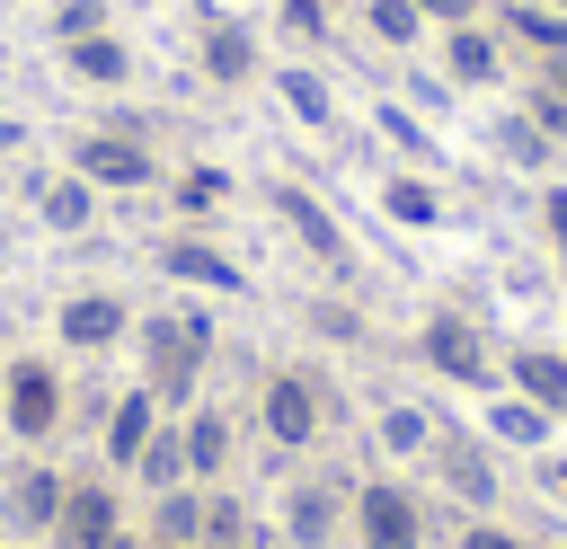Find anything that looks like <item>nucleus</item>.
<instances>
[{"label": "nucleus", "mask_w": 567, "mask_h": 549, "mask_svg": "<svg viewBox=\"0 0 567 549\" xmlns=\"http://www.w3.org/2000/svg\"><path fill=\"white\" fill-rule=\"evenodd\" d=\"M133 345H142V390L186 416L204 398V372H213V310L204 301H177V310H133Z\"/></svg>", "instance_id": "1"}, {"label": "nucleus", "mask_w": 567, "mask_h": 549, "mask_svg": "<svg viewBox=\"0 0 567 549\" xmlns=\"http://www.w3.org/2000/svg\"><path fill=\"white\" fill-rule=\"evenodd\" d=\"M328 416H337V390H328V372H310V363H266V372H257V434H266L284 460L319 452Z\"/></svg>", "instance_id": "2"}, {"label": "nucleus", "mask_w": 567, "mask_h": 549, "mask_svg": "<svg viewBox=\"0 0 567 549\" xmlns=\"http://www.w3.org/2000/svg\"><path fill=\"white\" fill-rule=\"evenodd\" d=\"M0 425H9V443L44 452L71 425V372L53 354H0Z\"/></svg>", "instance_id": "3"}, {"label": "nucleus", "mask_w": 567, "mask_h": 549, "mask_svg": "<svg viewBox=\"0 0 567 549\" xmlns=\"http://www.w3.org/2000/svg\"><path fill=\"white\" fill-rule=\"evenodd\" d=\"M346 540H354V549H425V540H434L425 487H408L399 469L354 478V496H346Z\"/></svg>", "instance_id": "4"}, {"label": "nucleus", "mask_w": 567, "mask_h": 549, "mask_svg": "<svg viewBox=\"0 0 567 549\" xmlns=\"http://www.w3.org/2000/svg\"><path fill=\"white\" fill-rule=\"evenodd\" d=\"M416 363H425L434 381H461V390H496V345H487V328H478L461 301H434V310L416 319Z\"/></svg>", "instance_id": "5"}, {"label": "nucleus", "mask_w": 567, "mask_h": 549, "mask_svg": "<svg viewBox=\"0 0 567 549\" xmlns=\"http://www.w3.org/2000/svg\"><path fill=\"white\" fill-rule=\"evenodd\" d=\"M266 213H275V221L292 230V248H301V257H310L319 274L354 283V239H346V221H337V213H328V204H319V195H310L301 177H275V186H266Z\"/></svg>", "instance_id": "6"}, {"label": "nucleus", "mask_w": 567, "mask_h": 549, "mask_svg": "<svg viewBox=\"0 0 567 549\" xmlns=\"http://www.w3.org/2000/svg\"><path fill=\"white\" fill-rule=\"evenodd\" d=\"M425 478H434L461 514H496V505H505V478H496V443H487V434L443 425L434 452H425Z\"/></svg>", "instance_id": "7"}, {"label": "nucleus", "mask_w": 567, "mask_h": 549, "mask_svg": "<svg viewBox=\"0 0 567 549\" xmlns=\"http://www.w3.org/2000/svg\"><path fill=\"white\" fill-rule=\"evenodd\" d=\"M151 266L168 283H186V292H213V301H239L248 292V266L230 248H213V230H195V221H177L168 239H151Z\"/></svg>", "instance_id": "8"}, {"label": "nucleus", "mask_w": 567, "mask_h": 549, "mask_svg": "<svg viewBox=\"0 0 567 549\" xmlns=\"http://www.w3.org/2000/svg\"><path fill=\"white\" fill-rule=\"evenodd\" d=\"M124 522H133V514H124V478H115V469H71V487H62V522H53V549H106Z\"/></svg>", "instance_id": "9"}, {"label": "nucleus", "mask_w": 567, "mask_h": 549, "mask_svg": "<svg viewBox=\"0 0 567 549\" xmlns=\"http://www.w3.org/2000/svg\"><path fill=\"white\" fill-rule=\"evenodd\" d=\"M195 71H204L213 89H257V80H266V35H257L248 18H230V9H213V0H204V27H195Z\"/></svg>", "instance_id": "10"}, {"label": "nucleus", "mask_w": 567, "mask_h": 549, "mask_svg": "<svg viewBox=\"0 0 567 549\" xmlns=\"http://www.w3.org/2000/svg\"><path fill=\"white\" fill-rule=\"evenodd\" d=\"M71 177H89L97 195H142V186H159V151H151V142H133V133L89 124V133L71 142Z\"/></svg>", "instance_id": "11"}, {"label": "nucleus", "mask_w": 567, "mask_h": 549, "mask_svg": "<svg viewBox=\"0 0 567 549\" xmlns=\"http://www.w3.org/2000/svg\"><path fill=\"white\" fill-rule=\"evenodd\" d=\"M62 487H71V469L44 460V452H27V460L9 469V487H0V531H9V540H53Z\"/></svg>", "instance_id": "12"}, {"label": "nucleus", "mask_w": 567, "mask_h": 549, "mask_svg": "<svg viewBox=\"0 0 567 549\" xmlns=\"http://www.w3.org/2000/svg\"><path fill=\"white\" fill-rule=\"evenodd\" d=\"M53 336H62V354H115V345H133V301H124V292H106V283L62 292Z\"/></svg>", "instance_id": "13"}, {"label": "nucleus", "mask_w": 567, "mask_h": 549, "mask_svg": "<svg viewBox=\"0 0 567 549\" xmlns=\"http://www.w3.org/2000/svg\"><path fill=\"white\" fill-rule=\"evenodd\" d=\"M346 478H328V469H310V478H292L284 487V505H275V531H284V549H328L337 531H346Z\"/></svg>", "instance_id": "14"}, {"label": "nucleus", "mask_w": 567, "mask_h": 549, "mask_svg": "<svg viewBox=\"0 0 567 549\" xmlns=\"http://www.w3.org/2000/svg\"><path fill=\"white\" fill-rule=\"evenodd\" d=\"M168 425V407L142 390V381H124L115 398H106V416H97V469H115V478H133V460H142V443Z\"/></svg>", "instance_id": "15"}, {"label": "nucleus", "mask_w": 567, "mask_h": 549, "mask_svg": "<svg viewBox=\"0 0 567 549\" xmlns=\"http://www.w3.org/2000/svg\"><path fill=\"white\" fill-rule=\"evenodd\" d=\"M177 443H186V478H195V487H230V469H239V416H230V407L195 398V407L177 416Z\"/></svg>", "instance_id": "16"}, {"label": "nucleus", "mask_w": 567, "mask_h": 549, "mask_svg": "<svg viewBox=\"0 0 567 549\" xmlns=\"http://www.w3.org/2000/svg\"><path fill=\"white\" fill-rule=\"evenodd\" d=\"M434 62H443L452 89H496L514 53H505V35L487 18H470V27H434Z\"/></svg>", "instance_id": "17"}, {"label": "nucleus", "mask_w": 567, "mask_h": 549, "mask_svg": "<svg viewBox=\"0 0 567 549\" xmlns=\"http://www.w3.org/2000/svg\"><path fill=\"white\" fill-rule=\"evenodd\" d=\"M496 381L523 390V398L567 434V354H558V345H505V354H496Z\"/></svg>", "instance_id": "18"}, {"label": "nucleus", "mask_w": 567, "mask_h": 549, "mask_svg": "<svg viewBox=\"0 0 567 549\" xmlns=\"http://www.w3.org/2000/svg\"><path fill=\"white\" fill-rule=\"evenodd\" d=\"M487 27L505 35V53H532V62L567 53V9H540V0H496V9H487Z\"/></svg>", "instance_id": "19"}, {"label": "nucleus", "mask_w": 567, "mask_h": 549, "mask_svg": "<svg viewBox=\"0 0 567 549\" xmlns=\"http://www.w3.org/2000/svg\"><path fill=\"white\" fill-rule=\"evenodd\" d=\"M478 434H487L496 452H523V460L558 443V425H549V416H540L523 390H487V425H478Z\"/></svg>", "instance_id": "20"}, {"label": "nucleus", "mask_w": 567, "mask_h": 549, "mask_svg": "<svg viewBox=\"0 0 567 549\" xmlns=\"http://www.w3.org/2000/svg\"><path fill=\"white\" fill-rule=\"evenodd\" d=\"M487 151H496L505 168H523V177H549V168H558V142H549L523 106H496V115H487Z\"/></svg>", "instance_id": "21"}, {"label": "nucleus", "mask_w": 567, "mask_h": 549, "mask_svg": "<svg viewBox=\"0 0 567 549\" xmlns=\"http://www.w3.org/2000/svg\"><path fill=\"white\" fill-rule=\"evenodd\" d=\"M142 540H151V549H204V487L142 496Z\"/></svg>", "instance_id": "22"}, {"label": "nucleus", "mask_w": 567, "mask_h": 549, "mask_svg": "<svg viewBox=\"0 0 567 549\" xmlns=\"http://www.w3.org/2000/svg\"><path fill=\"white\" fill-rule=\"evenodd\" d=\"M62 53V71L80 80V89H124L133 80V44L106 27V35H71V44H53Z\"/></svg>", "instance_id": "23"}, {"label": "nucleus", "mask_w": 567, "mask_h": 549, "mask_svg": "<svg viewBox=\"0 0 567 549\" xmlns=\"http://www.w3.org/2000/svg\"><path fill=\"white\" fill-rule=\"evenodd\" d=\"M230 195H239V177H230L221 159H186V168H168V204H177V221H195V230H204Z\"/></svg>", "instance_id": "24"}, {"label": "nucleus", "mask_w": 567, "mask_h": 549, "mask_svg": "<svg viewBox=\"0 0 567 549\" xmlns=\"http://www.w3.org/2000/svg\"><path fill=\"white\" fill-rule=\"evenodd\" d=\"M35 221H44V230H62V239L97 230V186H89V177H71V168L35 177Z\"/></svg>", "instance_id": "25"}, {"label": "nucleus", "mask_w": 567, "mask_h": 549, "mask_svg": "<svg viewBox=\"0 0 567 549\" xmlns=\"http://www.w3.org/2000/svg\"><path fill=\"white\" fill-rule=\"evenodd\" d=\"M434 434H443V416H434V407H416V398H390V407L372 416L381 460H425V452H434Z\"/></svg>", "instance_id": "26"}, {"label": "nucleus", "mask_w": 567, "mask_h": 549, "mask_svg": "<svg viewBox=\"0 0 567 549\" xmlns=\"http://www.w3.org/2000/svg\"><path fill=\"white\" fill-rule=\"evenodd\" d=\"M275 89H284V115H292L301 133H337V89H328L310 62H284V71H275Z\"/></svg>", "instance_id": "27"}, {"label": "nucleus", "mask_w": 567, "mask_h": 549, "mask_svg": "<svg viewBox=\"0 0 567 549\" xmlns=\"http://www.w3.org/2000/svg\"><path fill=\"white\" fill-rule=\"evenodd\" d=\"M381 213H390L399 230H434V221H443V186H434L425 168H390V177H381Z\"/></svg>", "instance_id": "28"}, {"label": "nucleus", "mask_w": 567, "mask_h": 549, "mask_svg": "<svg viewBox=\"0 0 567 549\" xmlns=\"http://www.w3.org/2000/svg\"><path fill=\"white\" fill-rule=\"evenodd\" d=\"M133 487H142V496H168V487H195V478H186V443H177V416H168V425H159V434L142 443V460H133Z\"/></svg>", "instance_id": "29"}, {"label": "nucleus", "mask_w": 567, "mask_h": 549, "mask_svg": "<svg viewBox=\"0 0 567 549\" xmlns=\"http://www.w3.org/2000/svg\"><path fill=\"white\" fill-rule=\"evenodd\" d=\"M363 35H372L381 53H416L434 27L416 18V0H363Z\"/></svg>", "instance_id": "30"}, {"label": "nucleus", "mask_w": 567, "mask_h": 549, "mask_svg": "<svg viewBox=\"0 0 567 549\" xmlns=\"http://www.w3.org/2000/svg\"><path fill=\"white\" fill-rule=\"evenodd\" d=\"M248 531H257L248 496L239 487H204V549H248Z\"/></svg>", "instance_id": "31"}, {"label": "nucleus", "mask_w": 567, "mask_h": 549, "mask_svg": "<svg viewBox=\"0 0 567 549\" xmlns=\"http://www.w3.org/2000/svg\"><path fill=\"white\" fill-rule=\"evenodd\" d=\"M372 124H381V142H390L408 168H425V177H434V133H425V124H416L399 97H381V106H372Z\"/></svg>", "instance_id": "32"}, {"label": "nucleus", "mask_w": 567, "mask_h": 549, "mask_svg": "<svg viewBox=\"0 0 567 549\" xmlns=\"http://www.w3.org/2000/svg\"><path fill=\"white\" fill-rule=\"evenodd\" d=\"M532 221H540V248H549V266L567 274V177H540V195H532Z\"/></svg>", "instance_id": "33"}, {"label": "nucleus", "mask_w": 567, "mask_h": 549, "mask_svg": "<svg viewBox=\"0 0 567 549\" xmlns=\"http://www.w3.org/2000/svg\"><path fill=\"white\" fill-rule=\"evenodd\" d=\"M301 319H310V336H328V345H363V310H354V301H337V292H319Z\"/></svg>", "instance_id": "34"}, {"label": "nucleus", "mask_w": 567, "mask_h": 549, "mask_svg": "<svg viewBox=\"0 0 567 549\" xmlns=\"http://www.w3.org/2000/svg\"><path fill=\"white\" fill-rule=\"evenodd\" d=\"M452 549H532V540H523L505 514H461V522H452Z\"/></svg>", "instance_id": "35"}, {"label": "nucleus", "mask_w": 567, "mask_h": 549, "mask_svg": "<svg viewBox=\"0 0 567 549\" xmlns=\"http://www.w3.org/2000/svg\"><path fill=\"white\" fill-rule=\"evenodd\" d=\"M275 35H292V44H328V0H275Z\"/></svg>", "instance_id": "36"}, {"label": "nucleus", "mask_w": 567, "mask_h": 549, "mask_svg": "<svg viewBox=\"0 0 567 549\" xmlns=\"http://www.w3.org/2000/svg\"><path fill=\"white\" fill-rule=\"evenodd\" d=\"M71 35H106V0H53V44Z\"/></svg>", "instance_id": "37"}, {"label": "nucleus", "mask_w": 567, "mask_h": 549, "mask_svg": "<svg viewBox=\"0 0 567 549\" xmlns=\"http://www.w3.org/2000/svg\"><path fill=\"white\" fill-rule=\"evenodd\" d=\"M523 115H532V124H540V133L567 151V97H558L549 80H532V89H523Z\"/></svg>", "instance_id": "38"}, {"label": "nucleus", "mask_w": 567, "mask_h": 549, "mask_svg": "<svg viewBox=\"0 0 567 549\" xmlns=\"http://www.w3.org/2000/svg\"><path fill=\"white\" fill-rule=\"evenodd\" d=\"M416 18L425 27H470V18H487V0H416Z\"/></svg>", "instance_id": "39"}, {"label": "nucleus", "mask_w": 567, "mask_h": 549, "mask_svg": "<svg viewBox=\"0 0 567 549\" xmlns=\"http://www.w3.org/2000/svg\"><path fill=\"white\" fill-rule=\"evenodd\" d=\"M532 478H540L549 505H567V452H532Z\"/></svg>", "instance_id": "40"}, {"label": "nucleus", "mask_w": 567, "mask_h": 549, "mask_svg": "<svg viewBox=\"0 0 567 549\" xmlns=\"http://www.w3.org/2000/svg\"><path fill=\"white\" fill-rule=\"evenodd\" d=\"M18 151H27V124H18V115H0V159H18Z\"/></svg>", "instance_id": "41"}, {"label": "nucleus", "mask_w": 567, "mask_h": 549, "mask_svg": "<svg viewBox=\"0 0 567 549\" xmlns=\"http://www.w3.org/2000/svg\"><path fill=\"white\" fill-rule=\"evenodd\" d=\"M532 80H549V89H558V97H567V53H549V62H540V71H532Z\"/></svg>", "instance_id": "42"}, {"label": "nucleus", "mask_w": 567, "mask_h": 549, "mask_svg": "<svg viewBox=\"0 0 567 549\" xmlns=\"http://www.w3.org/2000/svg\"><path fill=\"white\" fill-rule=\"evenodd\" d=\"M106 549H151V540H142V522H124V531H115Z\"/></svg>", "instance_id": "43"}, {"label": "nucleus", "mask_w": 567, "mask_h": 549, "mask_svg": "<svg viewBox=\"0 0 567 549\" xmlns=\"http://www.w3.org/2000/svg\"><path fill=\"white\" fill-rule=\"evenodd\" d=\"M540 9H567V0H540Z\"/></svg>", "instance_id": "44"}, {"label": "nucleus", "mask_w": 567, "mask_h": 549, "mask_svg": "<svg viewBox=\"0 0 567 549\" xmlns=\"http://www.w3.org/2000/svg\"><path fill=\"white\" fill-rule=\"evenodd\" d=\"M0 549H9V531H0Z\"/></svg>", "instance_id": "45"}]
</instances>
